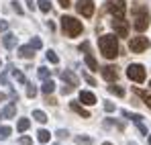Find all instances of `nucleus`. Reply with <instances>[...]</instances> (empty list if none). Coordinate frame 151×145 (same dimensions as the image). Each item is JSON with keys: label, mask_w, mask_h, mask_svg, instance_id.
Returning a JSON list of instances; mask_svg holds the SVG:
<instances>
[{"label": "nucleus", "mask_w": 151, "mask_h": 145, "mask_svg": "<svg viewBox=\"0 0 151 145\" xmlns=\"http://www.w3.org/2000/svg\"><path fill=\"white\" fill-rule=\"evenodd\" d=\"M98 47H100V53L106 59H114L119 55V39H116V35H102L98 39Z\"/></svg>", "instance_id": "f257e3e1"}, {"label": "nucleus", "mask_w": 151, "mask_h": 145, "mask_svg": "<svg viewBox=\"0 0 151 145\" xmlns=\"http://www.w3.org/2000/svg\"><path fill=\"white\" fill-rule=\"evenodd\" d=\"M149 12H147V8L145 6H141V4H135L133 6V27H135V31L137 33H143L147 27H149Z\"/></svg>", "instance_id": "f03ea898"}, {"label": "nucleus", "mask_w": 151, "mask_h": 145, "mask_svg": "<svg viewBox=\"0 0 151 145\" xmlns=\"http://www.w3.org/2000/svg\"><path fill=\"white\" fill-rule=\"evenodd\" d=\"M59 21H61V29H63V33H65L68 37H78V35L84 31L82 21H78L74 17H61Z\"/></svg>", "instance_id": "7ed1b4c3"}, {"label": "nucleus", "mask_w": 151, "mask_h": 145, "mask_svg": "<svg viewBox=\"0 0 151 145\" xmlns=\"http://www.w3.org/2000/svg\"><path fill=\"white\" fill-rule=\"evenodd\" d=\"M127 78L133 80V82H137V84H143L145 78H147V72H145V68L141 63H131L127 68Z\"/></svg>", "instance_id": "20e7f679"}, {"label": "nucleus", "mask_w": 151, "mask_h": 145, "mask_svg": "<svg viewBox=\"0 0 151 145\" xmlns=\"http://www.w3.org/2000/svg\"><path fill=\"white\" fill-rule=\"evenodd\" d=\"M149 39L147 37H143V35H139V37H133L131 41H129V49L133 51V53H143V51H147L149 49Z\"/></svg>", "instance_id": "39448f33"}, {"label": "nucleus", "mask_w": 151, "mask_h": 145, "mask_svg": "<svg viewBox=\"0 0 151 145\" xmlns=\"http://www.w3.org/2000/svg\"><path fill=\"white\" fill-rule=\"evenodd\" d=\"M110 25H112L116 37H129V23L125 21V17H112Z\"/></svg>", "instance_id": "423d86ee"}, {"label": "nucleus", "mask_w": 151, "mask_h": 145, "mask_svg": "<svg viewBox=\"0 0 151 145\" xmlns=\"http://www.w3.org/2000/svg\"><path fill=\"white\" fill-rule=\"evenodd\" d=\"M106 8H108V12H110L112 17H125V12H127L125 0H108Z\"/></svg>", "instance_id": "0eeeda50"}, {"label": "nucleus", "mask_w": 151, "mask_h": 145, "mask_svg": "<svg viewBox=\"0 0 151 145\" xmlns=\"http://www.w3.org/2000/svg\"><path fill=\"white\" fill-rule=\"evenodd\" d=\"M76 10H78L82 17L90 19V17L94 14V0H78V2H76Z\"/></svg>", "instance_id": "6e6552de"}, {"label": "nucleus", "mask_w": 151, "mask_h": 145, "mask_svg": "<svg viewBox=\"0 0 151 145\" xmlns=\"http://www.w3.org/2000/svg\"><path fill=\"white\" fill-rule=\"evenodd\" d=\"M100 72H102V78L106 82H116V78H119V72H116L114 66H106V68H102Z\"/></svg>", "instance_id": "1a4fd4ad"}, {"label": "nucleus", "mask_w": 151, "mask_h": 145, "mask_svg": "<svg viewBox=\"0 0 151 145\" xmlns=\"http://www.w3.org/2000/svg\"><path fill=\"white\" fill-rule=\"evenodd\" d=\"M80 102H84V104L92 106V104H96V96H94L90 90H82V92H80Z\"/></svg>", "instance_id": "9d476101"}, {"label": "nucleus", "mask_w": 151, "mask_h": 145, "mask_svg": "<svg viewBox=\"0 0 151 145\" xmlns=\"http://www.w3.org/2000/svg\"><path fill=\"white\" fill-rule=\"evenodd\" d=\"M84 59H86V66H88L92 72H98V70H100V68H98V61L92 57V53H90V51H84Z\"/></svg>", "instance_id": "9b49d317"}, {"label": "nucleus", "mask_w": 151, "mask_h": 145, "mask_svg": "<svg viewBox=\"0 0 151 145\" xmlns=\"http://www.w3.org/2000/svg\"><path fill=\"white\" fill-rule=\"evenodd\" d=\"M2 41H4V47L6 49H14L17 47V35H12V33H6Z\"/></svg>", "instance_id": "f8f14e48"}, {"label": "nucleus", "mask_w": 151, "mask_h": 145, "mask_svg": "<svg viewBox=\"0 0 151 145\" xmlns=\"http://www.w3.org/2000/svg\"><path fill=\"white\" fill-rule=\"evenodd\" d=\"M19 55L25 59H31V57H35V49L31 45H23V47H19Z\"/></svg>", "instance_id": "ddd939ff"}, {"label": "nucleus", "mask_w": 151, "mask_h": 145, "mask_svg": "<svg viewBox=\"0 0 151 145\" xmlns=\"http://www.w3.org/2000/svg\"><path fill=\"white\" fill-rule=\"evenodd\" d=\"M53 90H55V82H53V80H43V86H41V92H43V94H45V96H49L51 92H53Z\"/></svg>", "instance_id": "4468645a"}, {"label": "nucleus", "mask_w": 151, "mask_h": 145, "mask_svg": "<svg viewBox=\"0 0 151 145\" xmlns=\"http://www.w3.org/2000/svg\"><path fill=\"white\" fill-rule=\"evenodd\" d=\"M61 80H63V82H68L70 86H78V78H76L72 72H68V70H65V72H61Z\"/></svg>", "instance_id": "2eb2a0df"}, {"label": "nucleus", "mask_w": 151, "mask_h": 145, "mask_svg": "<svg viewBox=\"0 0 151 145\" xmlns=\"http://www.w3.org/2000/svg\"><path fill=\"white\" fill-rule=\"evenodd\" d=\"M70 108H72L74 113H78L80 117H84V119H90V113H88L86 108H82V106H80L78 102H72V104H70Z\"/></svg>", "instance_id": "dca6fc26"}, {"label": "nucleus", "mask_w": 151, "mask_h": 145, "mask_svg": "<svg viewBox=\"0 0 151 145\" xmlns=\"http://www.w3.org/2000/svg\"><path fill=\"white\" fill-rule=\"evenodd\" d=\"M17 115V102H10L4 110H2V117H6V119H12Z\"/></svg>", "instance_id": "f3484780"}, {"label": "nucleus", "mask_w": 151, "mask_h": 145, "mask_svg": "<svg viewBox=\"0 0 151 145\" xmlns=\"http://www.w3.org/2000/svg\"><path fill=\"white\" fill-rule=\"evenodd\" d=\"M37 139H39L41 143H47V141L51 139V133L45 131V129H39V131H37Z\"/></svg>", "instance_id": "a211bd4d"}, {"label": "nucleus", "mask_w": 151, "mask_h": 145, "mask_svg": "<svg viewBox=\"0 0 151 145\" xmlns=\"http://www.w3.org/2000/svg\"><path fill=\"white\" fill-rule=\"evenodd\" d=\"M123 117L131 119L133 123H141V121H143V117H141V115H135V113H129V110H123Z\"/></svg>", "instance_id": "6ab92c4d"}, {"label": "nucleus", "mask_w": 151, "mask_h": 145, "mask_svg": "<svg viewBox=\"0 0 151 145\" xmlns=\"http://www.w3.org/2000/svg\"><path fill=\"white\" fill-rule=\"evenodd\" d=\"M108 92H110V94H116V96H125V88H121V86H114V84H112V86H108Z\"/></svg>", "instance_id": "aec40b11"}, {"label": "nucleus", "mask_w": 151, "mask_h": 145, "mask_svg": "<svg viewBox=\"0 0 151 145\" xmlns=\"http://www.w3.org/2000/svg\"><path fill=\"white\" fill-rule=\"evenodd\" d=\"M33 119L39 121V123H47V115L43 110H33Z\"/></svg>", "instance_id": "412c9836"}, {"label": "nucleus", "mask_w": 151, "mask_h": 145, "mask_svg": "<svg viewBox=\"0 0 151 145\" xmlns=\"http://www.w3.org/2000/svg\"><path fill=\"white\" fill-rule=\"evenodd\" d=\"M135 94H139V96L145 100V104L151 108V94H147V92H143V90H139V88H135Z\"/></svg>", "instance_id": "4be33fe9"}, {"label": "nucleus", "mask_w": 151, "mask_h": 145, "mask_svg": "<svg viewBox=\"0 0 151 145\" xmlns=\"http://www.w3.org/2000/svg\"><path fill=\"white\" fill-rule=\"evenodd\" d=\"M29 127H31V121H29V119H21V121L17 123V129H19L21 133H23V131H27Z\"/></svg>", "instance_id": "5701e85b"}, {"label": "nucleus", "mask_w": 151, "mask_h": 145, "mask_svg": "<svg viewBox=\"0 0 151 145\" xmlns=\"http://www.w3.org/2000/svg\"><path fill=\"white\" fill-rule=\"evenodd\" d=\"M29 45H31V47H33L35 51H37V49H41V47H43V41H41L39 37H33V39L29 41Z\"/></svg>", "instance_id": "b1692460"}, {"label": "nucleus", "mask_w": 151, "mask_h": 145, "mask_svg": "<svg viewBox=\"0 0 151 145\" xmlns=\"http://www.w3.org/2000/svg\"><path fill=\"white\" fill-rule=\"evenodd\" d=\"M37 4H39V10H43V12H49L51 10V2L49 0H39Z\"/></svg>", "instance_id": "393cba45"}, {"label": "nucleus", "mask_w": 151, "mask_h": 145, "mask_svg": "<svg viewBox=\"0 0 151 145\" xmlns=\"http://www.w3.org/2000/svg\"><path fill=\"white\" fill-rule=\"evenodd\" d=\"M10 133H12V129H10V127H6V125H4V127H0V139H8V137H10Z\"/></svg>", "instance_id": "a878e982"}, {"label": "nucleus", "mask_w": 151, "mask_h": 145, "mask_svg": "<svg viewBox=\"0 0 151 145\" xmlns=\"http://www.w3.org/2000/svg\"><path fill=\"white\" fill-rule=\"evenodd\" d=\"M12 78H14L17 82H21V84H27V78L23 76V72H19V70H12Z\"/></svg>", "instance_id": "bb28decb"}, {"label": "nucleus", "mask_w": 151, "mask_h": 145, "mask_svg": "<svg viewBox=\"0 0 151 145\" xmlns=\"http://www.w3.org/2000/svg\"><path fill=\"white\" fill-rule=\"evenodd\" d=\"M37 74H39V78H41V80H49L51 70H47V68H39V70H37Z\"/></svg>", "instance_id": "cd10ccee"}, {"label": "nucleus", "mask_w": 151, "mask_h": 145, "mask_svg": "<svg viewBox=\"0 0 151 145\" xmlns=\"http://www.w3.org/2000/svg\"><path fill=\"white\" fill-rule=\"evenodd\" d=\"M47 61L49 63H59V57H57L55 51H47Z\"/></svg>", "instance_id": "c85d7f7f"}, {"label": "nucleus", "mask_w": 151, "mask_h": 145, "mask_svg": "<svg viewBox=\"0 0 151 145\" xmlns=\"http://www.w3.org/2000/svg\"><path fill=\"white\" fill-rule=\"evenodd\" d=\"M76 143H78V145H90V143H92V139H90V137H82V135H78V137H76Z\"/></svg>", "instance_id": "c756f323"}, {"label": "nucleus", "mask_w": 151, "mask_h": 145, "mask_svg": "<svg viewBox=\"0 0 151 145\" xmlns=\"http://www.w3.org/2000/svg\"><path fill=\"white\" fill-rule=\"evenodd\" d=\"M27 96H29V98H35V96H37V88H35L33 84H29V88H27Z\"/></svg>", "instance_id": "7c9ffc66"}, {"label": "nucleus", "mask_w": 151, "mask_h": 145, "mask_svg": "<svg viewBox=\"0 0 151 145\" xmlns=\"http://www.w3.org/2000/svg\"><path fill=\"white\" fill-rule=\"evenodd\" d=\"M19 143H21V145H31V143H33V139H31L29 135H23V137L19 139Z\"/></svg>", "instance_id": "2f4dec72"}, {"label": "nucleus", "mask_w": 151, "mask_h": 145, "mask_svg": "<svg viewBox=\"0 0 151 145\" xmlns=\"http://www.w3.org/2000/svg\"><path fill=\"white\" fill-rule=\"evenodd\" d=\"M72 92H74V86H70V84H65V86L61 88V94H63V96H65V94H72Z\"/></svg>", "instance_id": "473e14b6"}, {"label": "nucleus", "mask_w": 151, "mask_h": 145, "mask_svg": "<svg viewBox=\"0 0 151 145\" xmlns=\"http://www.w3.org/2000/svg\"><path fill=\"white\" fill-rule=\"evenodd\" d=\"M12 8H14V12H17V14H23V8H21V4H19L17 0L12 2Z\"/></svg>", "instance_id": "72a5a7b5"}, {"label": "nucleus", "mask_w": 151, "mask_h": 145, "mask_svg": "<svg viewBox=\"0 0 151 145\" xmlns=\"http://www.w3.org/2000/svg\"><path fill=\"white\" fill-rule=\"evenodd\" d=\"M104 110L106 113H114V104L112 102H104Z\"/></svg>", "instance_id": "f704fd0d"}, {"label": "nucleus", "mask_w": 151, "mask_h": 145, "mask_svg": "<svg viewBox=\"0 0 151 145\" xmlns=\"http://www.w3.org/2000/svg\"><path fill=\"white\" fill-rule=\"evenodd\" d=\"M137 129L141 131V135H145V137H147V127H145L143 123H137Z\"/></svg>", "instance_id": "c9c22d12"}, {"label": "nucleus", "mask_w": 151, "mask_h": 145, "mask_svg": "<svg viewBox=\"0 0 151 145\" xmlns=\"http://www.w3.org/2000/svg\"><path fill=\"white\" fill-rule=\"evenodd\" d=\"M59 6L61 8H70V0H59Z\"/></svg>", "instance_id": "e433bc0d"}, {"label": "nucleus", "mask_w": 151, "mask_h": 145, "mask_svg": "<svg viewBox=\"0 0 151 145\" xmlns=\"http://www.w3.org/2000/svg\"><path fill=\"white\" fill-rule=\"evenodd\" d=\"M6 29H8V23H6V21H0V33L6 31Z\"/></svg>", "instance_id": "4c0bfd02"}, {"label": "nucleus", "mask_w": 151, "mask_h": 145, "mask_svg": "<svg viewBox=\"0 0 151 145\" xmlns=\"http://www.w3.org/2000/svg\"><path fill=\"white\" fill-rule=\"evenodd\" d=\"M57 137H61V139H63V137H68V131H63V129H59V131H57Z\"/></svg>", "instance_id": "58836bf2"}, {"label": "nucleus", "mask_w": 151, "mask_h": 145, "mask_svg": "<svg viewBox=\"0 0 151 145\" xmlns=\"http://www.w3.org/2000/svg\"><path fill=\"white\" fill-rule=\"evenodd\" d=\"M0 84H6V72L0 74Z\"/></svg>", "instance_id": "ea45409f"}, {"label": "nucleus", "mask_w": 151, "mask_h": 145, "mask_svg": "<svg viewBox=\"0 0 151 145\" xmlns=\"http://www.w3.org/2000/svg\"><path fill=\"white\" fill-rule=\"evenodd\" d=\"M27 6H29V8L33 10V8H35V4H33V0H27Z\"/></svg>", "instance_id": "a19ab883"}, {"label": "nucleus", "mask_w": 151, "mask_h": 145, "mask_svg": "<svg viewBox=\"0 0 151 145\" xmlns=\"http://www.w3.org/2000/svg\"><path fill=\"white\" fill-rule=\"evenodd\" d=\"M0 100H4V94H2V92H0Z\"/></svg>", "instance_id": "79ce46f5"}, {"label": "nucleus", "mask_w": 151, "mask_h": 145, "mask_svg": "<svg viewBox=\"0 0 151 145\" xmlns=\"http://www.w3.org/2000/svg\"><path fill=\"white\" fill-rule=\"evenodd\" d=\"M102 145H112V143H108V141H106V143H102Z\"/></svg>", "instance_id": "37998d69"}, {"label": "nucleus", "mask_w": 151, "mask_h": 145, "mask_svg": "<svg viewBox=\"0 0 151 145\" xmlns=\"http://www.w3.org/2000/svg\"><path fill=\"white\" fill-rule=\"evenodd\" d=\"M129 145H137V143H133V141H131V143H129Z\"/></svg>", "instance_id": "c03bdc74"}, {"label": "nucleus", "mask_w": 151, "mask_h": 145, "mask_svg": "<svg viewBox=\"0 0 151 145\" xmlns=\"http://www.w3.org/2000/svg\"><path fill=\"white\" fill-rule=\"evenodd\" d=\"M149 145H151V135H149Z\"/></svg>", "instance_id": "a18cd8bd"}, {"label": "nucleus", "mask_w": 151, "mask_h": 145, "mask_svg": "<svg viewBox=\"0 0 151 145\" xmlns=\"http://www.w3.org/2000/svg\"><path fill=\"white\" fill-rule=\"evenodd\" d=\"M0 119H2V113H0Z\"/></svg>", "instance_id": "49530a36"}, {"label": "nucleus", "mask_w": 151, "mask_h": 145, "mask_svg": "<svg viewBox=\"0 0 151 145\" xmlns=\"http://www.w3.org/2000/svg\"><path fill=\"white\" fill-rule=\"evenodd\" d=\"M149 88H151V82H149Z\"/></svg>", "instance_id": "de8ad7c7"}, {"label": "nucleus", "mask_w": 151, "mask_h": 145, "mask_svg": "<svg viewBox=\"0 0 151 145\" xmlns=\"http://www.w3.org/2000/svg\"><path fill=\"white\" fill-rule=\"evenodd\" d=\"M0 66H2V61H0Z\"/></svg>", "instance_id": "09e8293b"}]
</instances>
